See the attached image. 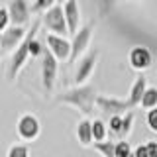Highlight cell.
<instances>
[{"instance_id": "cell-5", "label": "cell", "mask_w": 157, "mask_h": 157, "mask_svg": "<svg viewBox=\"0 0 157 157\" xmlns=\"http://www.w3.org/2000/svg\"><path fill=\"white\" fill-rule=\"evenodd\" d=\"M57 71H59V63L57 59L51 55V51L45 47L41 55V82H43V90L47 94H51V90L55 88L57 81Z\"/></svg>"}, {"instance_id": "cell-6", "label": "cell", "mask_w": 157, "mask_h": 157, "mask_svg": "<svg viewBox=\"0 0 157 157\" xmlns=\"http://www.w3.org/2000/svg\"><path fill=\"white\" fill-rule=\"evenodd\" d=\"M41 134V122L33 114H24L16 122V136L22 141H33Z\"/></svg>"}, {"instance_id": "cell-15", "label": "cell", "mask_w": 157, "mask_h": 157, "mask_svg": "<svg viewBox=\"0 0 157 157\" xmlns=\"http://www.w3.org/2000/svg\"><path fill=\"white\" fill-rule=\"evenodd\" d=\"M77 140L82 147H90L94 145V140H92V120L88 118H82L77 124Z\"/></svg>"}, {"instance_id": "cell-17", "label": "cell", "mask_w": 157, "mask_h": 157, "mask_svg": "<svg viewBox=\"0 0 157 157\" xmlns=\"http://www.w3.org/2000/svg\"><path fill=\"white\" fill-rule=\"evenodd\" d=\"M108 137V126L102 120H92V140L94 144H100V141H106Z\"/></svg>"}, {"instance_id": "cell-18", "label": "cell", "mask_w": 157, "mask_h": 157, "mask_svg": "<svg viewBox=\"0 0 157 157\" xmlns=\"http://www.w3.org/2000/svg\"><path fill=\"white\" fill-rule=\"evenodd\" d=\"M134 120H136L134 110L126 112V114L122 116V132H120V141H126V137L132 134V128H134Z\"/></svg>"}, {"instance_id": "cell-1", "label": "cell", "mask_w": 157, "mask_h": 157, "mask_svg": "<svg viewBox=\"0 0 157 157\" xmlns=\"http://www.w3.org/2000/svg\"><path fill=\"white\" fill-rule=\"evenodd\" d=\"M96 98H98V94H96L94 86H92V85H82V86L67 88L65 92L57 94L55 100L59 102V104L73 106L82 118H86V116H90L92 112H94Z\"/></svg>"}, {"instance_id": "cell-13", "label": "cell", "mask_w": 157, "mask_h": 157, "mask_svg": "<svg viewBox=\"0 0 157 157\" xmlns=\"http://www.w3.org/2000/svg\"><path fill=\"white\" fill-rule=\"evenodd\" d=\"M63 14L67 20L69 33H77L81 29V8H78V0H67L63 4Z\"/></svg>"}, {"instance_id": "cell-19", "label": "cell", "mask_w": 157, "mask_h": 157, "mask_svg": "<svg viewBox=\"0 0 157 157\" xmlns=\"http://www.w3.org/2000/svg\"><path fill=\"white\" fill-rule=\"evenodd\" d=\"M92 147H94L102 157H116V141L114 140L100 141V144H94Z\"/></svg>"}, {"instance_id": "cell-12", "label": "cell", "mask_w": 157, "mask_h": 157, "mask_svg": "<svg viewBox=\"0 0 157 157\" xmlns=\"http://www.w3.org/2000/svg\"><path fill=\"white\" fill-rule=\"evenodd\" d=\"M28 59H29V51H28V39H24L22 43H20V47L16 49V51L12 53V63H10V73H8V77H10V81H14L18 75H20V71L24 69V65L28 63Z\"/></svg>"}, {"instance_id": "cell-7", "label": "cell", "mask_w": 157, "mask_h": 157, "mask_svg": "<svg viewBox=\"0 0 157 157\" xmlns=\"http://www.w3.org/2000/svg\"><path fill=\"white\" fill-rule=\"evenodd\" d=\"M96 106L102 114H108V116H124L126 112L132 110L128 100H122V98H116V96H104V94H98Z\"/></svg>"}, {"instance_id": "cell-11", "label": "cell", "mask_w": 157, "mask_h": 157, "mask_svg": "<svg viewBox=\"0 0 157 157\" xmlns=\"http://www.w3.org/2000/svg\"><path fill=\"white\" fill-rule=\"evenodd\" d=\"M26 33L28 29L22 28V26H10L6 32L2 33V47H0V51L8 53V51H16L20 47V43L26 39Z\"/></svg>"}, {"instance_id": "cell-14", "label": "cell", "mask_w": 157, "mask_h": 157, "mask_svg": "<svg viewBox=\"0 0 157 157\" xmlns=\"http://www.w3.org/2000/svg\"><path fill=\"white\" fill-rule=\"evenodd\" d=\"M145 88H147V85H145V77H144V75H140V77H137L136 81H134V85L130 86V94H128V98H126L132 110L140 106V102H141V96H144Z\"/></svg>"}, {"instance_id": "cell-9", "label": "cell", "mask_w": 157, "mask_h": 157, "mask_svg": "<svg viewBox=\"0 0 157 157\" xmlns=\"http://www.w3.org/2000/svg\"><path fill=\"white\" fill-rule=\"evenodd\" d=\"M8 14H10V22L12 26H22L26 28V24L32 18V6L28 0H12L8 6Z\"/></svg>"}, {"instance_id": "cell-4", "label": "cell", "mask_w": 157, "mask_h": 157, "mask_svg": "<svg viewBox=\"0 0 157 157\" xmlns=\"http://www.w3.org/2000/svg\"><path fill=\"white\" fill-rule=\"evenodd\" d=\"M92 39V24H85L77 33H73V41H71V63H77L81 57H85L88 53V45Z\"/></svg>"}, {"instance_id": "cell-23", "label": "cell", "mask_w": 157, "mask_h": 157, "mask_svg": "<svg viewBox=\"0 0 157 157\" xmlns=\"http://www.w3.org/2000/svg\"><path fill=\"white\" fill-rule=\"evenodd\" d=\"M134 149L128 141H116V157H132Z\"/></svg>"}, {"instance_id": "cell-2", "label": "cell", "mask_w": 157, "mask_h": 157, "mask_svg": "<svg viewBox=\"0 0 157 157\" xmlns=\"http://www.w3.org/2000/svg\"><path fill=\"white\" fill-rule=\"evenodd\" d=\"M41 24L45 26L47 33L61 36V37H67V36H69L67 20H65V14H63V6H61V4H55L53 8H49L47 12L43 14Z\"/></svg>"}, {"instance_id": "cell-10", "label": "cell", "mask_w": 157, "mask_h": 157, "mask_svg": "<svg viewBox=\"0 0 157 157\" xmlns=\"http://www.w3.org/2000/svg\"><path fill=\"white\" fill-rule=\"evenodd\" d=\"M128 61H130V67L134 69V71H147V69L151 67V63H153V55H151V51L147 47H141V45H136L130 49V53H128Z\"/></svg>"}, {"instance_id": "cell-21", "label": "cell", "mask_w": 157, "mask_h": 157, "mask_svg": "<svg viewBox=\"0 0 157 157\" xmlns=\"http://www.w3.org/2000/svg\"><path fill=\"white\" fill-rule=\"evenodd\" d=\"M6 157H29V147L26 144H14L8 147Z\"/></svg>"}, {"instance_id": "cell-22", "label": "cell", "mask_w": 157, "mask_h": 157, "mask_svg": "<svg viewBox=\"0 0 157 157\" xmlns=\"http://www.w3.org/2000/svg\"><path fill=\"white\" fill-rule=\"evenodd\" d=\"M57 4V0H36L32 4V12H43L45 14L49 8H53Z\"/></svg>"}, {"instance_id": "cell-30", "label": "cell", "mask_w": 157, "mask_h": 157, "mask_svg": "<svg viewBox=\"0 0 157 157\" xmlns=\"http://www.w3.org/2000/svg\"><path fill=\"white\" fill-rule=\"evenodd\" d=\"M0 47H2V33H0Z\"/></svg>"}, {"instance_id": "cell-3", "label": "cell", "mask_w": 157, "mask_h": 157, "mask_svg": "<svg viewBox=\"0 0 157 157\" xmlns=\"http://www.w3.org/2000/svg\"><path fill=\"white\" fill-rule=\"evenodd\" d=\"M100 57V51L98 49H90L85 57H81L77 61V69H75V86H82L88 85V78L92 77L96 69V61Z\"/></svg>"}, {"instance_id": "cell-27", "label": "cell", "mask_w": 157, "mask_h": 157, "mask_svg": "<svg viewBox=\"0 0 157 157\" xmlns=\"http://www.w3.org/2000/svg\"><path fill=\"white\" fill-rule=\"evenodd\" d=\"M145 149H147V155L149 157H157V141H147Z\"/></svg>"}, {"instance_id": "cell-25", "label": "cell", "mask_w": 157, "mask_h": 157, "mask_svg": "<svg viewBox=\"0 0 157 157\" xmlns=\"http://www.w3.org/2000/svg\"><path fill=\"white\" fill-rule=\"evenodd\" d=\"M145 122H147V128L153 134H157V108H153V110H149L145 114Z\"/></svg>"}, {"instance_id": "cell-26", "label": "cell", "mask_w": 157, "mask_h": 157, "mask_svg": "<svg viewBox=\"0 0 157 157\" xmlns=\"http://www.w3.org/2000/svg\"><path fill=\"white\" fill-rule=\"evenodd\" d=\"M118 2V0H98V10H100V16L104 18L108 16V12L112 10V6Z\"/></svg>"}, {"instance_id": "cell-28", "label": "cell", "mask_w": 157, "mask_h": 157, "mask_svg": "<svg viewBox=\"0 0 157 157\" xmlns=\"http://www.w3.org/2000/svg\"><path fill=\"white\" fill-rule=\"evenodd\" d=\"M134 157H149V155H147V149H145V144H141V145L136 147V149H134Z\"/></svg>"}, {"instance_id": "cell-20", "label": "cell", "mask_w": 157, "mask_h": 157, "mask_svg": "<svg viewBox=\"0 0 157 157\" xmlns=\"http://www.w3.org/2000/svg\"><path fill=\"white\" fill-rule=\"evenodd\" d=\"M108 132H110V136H112V140H116L120 141V132H122V116H110V120H108Z\"/></svg>"}, {"instance_id": "cell-16", "label": "cell", "mask_w": 157, "mask_h": 157, "mask_svg": "<svg viewBox=\"0 0 157 157\" xmlns=\"http://www.w3.org/2000/svg\"><path fill=\"white\" fill-rule=\"evenodd\" d=\"M140 106L144 108V110H147V112L153 110V108H157V88L155 86H147L145 88L144 96H141Z\"/></svg>"}, {"instance_id": "cell-24", "label": "cell", "mask_w": 157, "mask_h": 157, "mask_svg": "<svg viewBox=\"0 0 157 157\" xmlns=\"http://www.w3.org/2000/svg\"><path fill=\"white\" fill-rule=\"evenodd\" d=\"M12 26V22H10V14H8V8L0 6V33H4L6 29Z\"/></svg>"}, {"instance_id": "cell-8", "label": "cell", "mask_w": 157, "mask_h": 157, "mask_svg": "<svg viewBox=\"0 0 157 157\" xmlns=\"http://www.w3.org/2000/svg\"><path fill=\"white\" fill-rule=\"evenodd\" d=\"M45 45L51 51V55L57 59V61H67L71 59V41L67 37L61 36H53V33H47L45 36Z\"/></svg>"}, {"instance_id": "cell-31", "label": "cell", "mask_w": 157, "mask_h": 157, "mask_svg": "<svg viewBox=\"0 0 157 157\" xmlns=\"http://www.w3.org/2000/svg\"><path fill=\"white\" fill-rule=\"evenodd\" d=\"M140 2H144V0H140Z\"/></svg>"}, {"instance_id": "cell-29", "label": "cell", "mask_w": 157, "mask_h": 157, "mask_svg": "<svg viewBox=\"0 0 157 157\" xmlns=\"http://www.w3.org/2000/svg\"><path fill=\"white\" fill-rule=\"evenodd\" d=\"M65 2H67V0H57V4H61V6H63Z\"/></svg>"}]
</instances>
